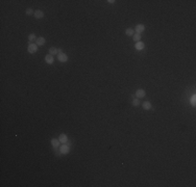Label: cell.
<instances>
[{
	"mask_svg": "<svg viewBox=\"0 0 196 187\" xmlns=\"http://www.w3.org/2000/svg\"><path fill=\"white\" fill-rule=\"evenodd\" d=\"M131 104L134 105V106H139V105H140V100H139L138 98L134 99V100L131 101Z\"/></svg>",
	"mask_w": 196,
	"mask_h": 187,
	"instance_id": "obj_16",
	"label": "cell"
},
{
	"mask_svg": "<svg viewBox=\"0 0 196 187\" xmlns=\"http://www.w3.org/2000/svg\"><path fill=\"white\" fill-rule=\"evenodd\" d=\"M135 48L138 50V51H141V50H143L144 48H145V44L143 43V42H137L135 44Z\"/></svg>",
	"mask_w": 196,
	"mask_h": 187,
	"instance_id": "obj_7",
	"label": "cell"
},
{
	"mask_svg": "<svg viewBox=\"0 0 196 187\" xmlns=\"http://www.w3.org/2000/svg\"><path fill=\"white\" fill-rule=\"evenodd\" d=\"M49 54H51V55H55V54H59V51H58V49L55 48V47H51V48L49 49Z\"/></svg>",
	"mask_w": 196,
	"mask_h": 187,
	"instance_id": "obj_13",
	"label": "cell"
},
{
	"mask_svg": "<svg viewBox=\"0 0 196 187\" xmlns=\"http://www.w3.org/2000/svg\"><path fill=\"white\" fill-rule=\"evenodd\" d=\"M33 16L36 19H42L44 18V12L41 11V9H37V11H34Z\"/></svg>",
	"mask_w": 196,
	"mask_h": 187,
	"instance_id": "obj_5",
	"label": "cell"
},
{
	"mask_svg": "<svg viewBox=\"0 0 196 187\" xmlns=\"http://www.w3.org/2000/svg\"><path fill=\"white\" fill-rule=\"evenodd\" d=\"M59 140L62 143H67L68 142V136L66 135V134H61L59 137Z\"/></svg>",
	"mask_w": 196,
	"mask_h": 187,
	"instance_id": "obj_11",
	"label": "cell"
},
{
	"mask_svg": "<svg viewBox=\"0 0 196 187\" xmlns=\"http://www.w3.org/2000/svg\"><path fill=\"white\" fill-rule=\"evenodd\" d=\"M45 43H46V39H45V37L40 36V37H38V39H37V45L38 46H43V45H45Z\"/></svg>",
	"mask_w": 196,
	"mask_h": 187,
	"instance_id": "obj_10",
	"label": "cell"
},
{
	"mask_svg": "<svg viewBox=\"0 0 196 187\" xmlns=\"http://www.w3.org/2000/svg\"><path fill=\"white\" fill-rule=\"evenodd\" d=\"M58 60H59L61 62H67L68 55L65 54V53H59V54H58Z\"/></svg>",
	"mask_w": 196,
	"mask_h": 187,
	"instance_id": "obj_4",
	"label": "cell"
},
{
	"mask_svg": "<svg viewBox=\"0 0 196 187\" xmlns=\"http://www.w3.org/2000/svg\"><path fill=\"white\" fill-rule=\"evenodd\" d=\"M27 51L29 53H31V54H33V53H36L38 51V45L37 44H33V43L29 42L28 47H27Z\"/></svg>",
	"mask_w": 196,
	"mask_h": 187,
	"instance_id": "obj_2",
	"label": "cell"
},
{
	"mask_svg": "<svg viewBox=\"0 0 196 187\" xmlns=\"http://www.w3.org/2000/svg\"><path fill=\"white\" fill-rule=\"evenodd\" d=\"M59 152H61V154H63V155L69 154V152H70V146L67 145V143H64V145L59 148Z\"/></svg>",
	"mask_w": 196,
	"mask_h": 187,
	"instance_id": "obj_1",
	"label": "cell"
},
{
	"mask_svg": "<svg viewBox=\"0 0 196 187\" xmlns=\"http://www.w3.org/2000/svg\"><path fill=\"white\" fill-rule=\"evenodd\" d=\"M59 142H61V141H59V139H56V138H52L51 139V145H52V146L54 149H56L59 146Z\"/></svg>",
	"mask_w": 196,
	"mask_h": 187,
	"instance_id": "obj_12",
	"label": "cell"
},
{
	"mask_svg": "<svg viewBox=\"0 0 196 187\" xmlns=\"http://www.w3.org/2000/svg\"><path fill=\"white\" fill-rule=\"evenodd\" d=\"M141 34H139V33H135L134 34V35H132V39H134V41H135V42L136 43H137V42H140V41H141Z\"/></svg>",
	"mask_w": 196,
	"mask_h": 187,
	"instance_id": "obj_15",
	"label": "cell"
},
{
	"mask_svg": "<svg viewBox=\"0 0 196 187\" xmlns=\"http://www.w3.org/2000/svg\"><path fill=\"white\" fill-rule=\"evenodd\" d=\"M135 30L137 31V33H139V34H141L143 31L145 30V26L143 24H138L137 26H136V28H135Z\"/></svg>",
	"mask_w": 196,
	"mask_h": 187,
	"instance_id": "obj_8",
	"label": "cell"
},
{
	"mask_svg": "<svg viewBox=\"0 0 196 187\" xmlns=\"http://www.w3.org/2000/svg\"><path fill=\"white\" fill-rule=\"evenodd\" d=\"M28 40H29V42L31 43V42H33V41H34V40L37 41V37H36V35H34L33 33H30L29 35H28Z\"/></svg>",
	"mask_w": 196,
	"mask_h": 187,
	"instance_id": "obj_17",
	"label": "cell"
},
{
	"mask_svg": "<svg viewBox=\"0 0 196 187\" xmlns=\"http://www.w3.org/2000/svg\"><path fill=\"white\" fill-rule=\"evenodd\" d=\"M58 51H59V53H63V49H62V48H59Z\"/></svg>",
	"mask_w": 196,
	"mask_h": 187,
	"instance_id": "obj_20",
	"label": "cell"
},
{
	"mask_svg": "<svg viewBox=\"0 0 196 187\" xmlns=\"http://www.w3.org/2000/svg\"><path fill=\"white\" fill-rule=\"evenodd\" d=\"M145 96H146V92H145L144 89L139 88V89L136 90V97H137L138 99H140V98H144Z\"/></svg>",
	"mask_w": 196,
	"mask_h": 187,
	"instance_id": "obj_3",
	"label": "cell"
},
{
	"mask_svg": "<svg viewBox=\"0 0 196 187\" xmlns=\"http://www.w3.org/2000/svg\"><path fill=\"white\" fill-rule=\"evenodd\" d=\"M142 107H143L145 110H150L151 107H152V105H151V103L149 101H145V102H143V104H142Z\"/></svg>",
	"mask_w": 196,
	"mask_h": 187,
	"instance_id": "obj_9",
	"label": "cell"
},
{
	"mask_svg": "<svg viewBox=\"0 0 196 187\" xmlns=\"http://www.w3.org/2000/svg\"><path fill=\"white\" fill-rule=\"evenodd\" d=\"M25 12H26V15H27V16H30V15L34 14V12H33V8H30V7L26 8V11H25Z\"/></svg>",
	"mask_w": 196,
	"mask_h": 187,
	"instance_id": "obj_18",
	"label": "cell"
},
{
	"mask_svg": "<svg viewBox=\"0 0 196 187\" xmlns=\"http://www.w3.org/2000/svg\"><path fill=\"white\" fill-rule=\"evenodd\" d=\"M125 34L126 35H128V36H131V35H134L135 34V30L131 29V28H127V29L125 30Z\"/></svg>",
	"mask_w": 196,
	"mask_h": 187,
	"instance_id": "obj_14",
	"label": "cell"
},
{
	"mask_svg": "<svg viewBox=\"0 0 196 187\" xmlns=\"http://www.w3.org/2000/svg\"><path fill=\"white\" fill-rule=\"evenodd\" d=\"M191 104L193 105V106L196 105V96L195 95H193V96L191 97Z\"/></svg>",
	"mask_w": 196,
	"mask_h": 187,
	"instance_id": "obj_19",
	"label": "cell"
},
{
	"mask_svg": "<svg viewBox=\"0 0 196 187\" xmlns=\"http://www.w3.org/2000/svg\"><path fill=\"white\" fill-rule=\"evenodd\" d=\"M107 2H109V3H115L116 1H114V0H109V1H107Z\"/></svg>",
	"mask_w": 196,
	"mask_h": 187,
	"instance_id": "obj_21",
	"label": "cell"
},
{
	"mask_svg": "<svg viewBox=\"0 0 196 187\" xmlns=\"http://www.w3.org/2000/svg\"><path fill=\"white\" fill-rule=\"evenodd\" d=\"M45 61H46V64H52L53 62H54V58H53V55L47 54V55L45 56Z\"/></svg>",
	"mask_w": 196,
	"mask_h": 187,
	"instance_id": "obj_6",
	"label": "cell"
}]
</instances>
